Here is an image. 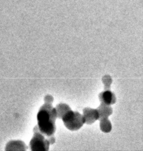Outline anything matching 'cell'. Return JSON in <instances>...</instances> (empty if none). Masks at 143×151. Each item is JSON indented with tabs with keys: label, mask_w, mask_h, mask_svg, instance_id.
I'll use <instances>...</instances> for the list:
<instances>
[{
	"label": "cell",
	"mask_w": 143,
	"mask_h": 151,
	"mask_svg": "<svg viewBox=\"0 0 143 151\" xmlns=\"http://www.w3.org/2000/svg\"><path fill=\"white\" fill-rule=\"evenodd\" d=\"M37 118L38 124L36 127L38 131L47 137L54 135L56 129L55 121L57 113L51 103H45L40 107Z\"/></svg>",
	"instance_id": "obj_1"
},
{
	"label": "cell",
	"mask_w": 143,
	"mask_h": 151,
	"mask_svg": "<svg viewBox=\"0 0 143 151\" xmlns=\"http://www.w3.org/2000/svg\"><path fill=\"white\" fill-rule=\"evenodd\" d=\"M61 119L66 127L72 131L79 130L85 123L83 115L72 109L68 110Z\"/></svg>",
	"instance_id": "obj_2"
},
{
	"label": "cell",
	"mask_w": 143,
	"mask_h": 151,
	"mask_svg": "<svg viewBox=\"0 0 143 151\" xmlns=\"http://www.w3.org/2000/svg\"><path fill=\"white\" fill-rule=\"evenodd\" d=\"M50 143L45 136L41 133L37 127L34 129V135L30 141L31 150L34 151H46L49 149Z\"/></svg>",
	"instance_id": "obj_3"
},
{
	"label": "cell",
	"mask_w": 143,
	"mask_h": 151,
	"mask_svg": "<svg viewBox=\"0 0 143 151\" xmlns=\"http://www.w3.org/2000/svg\"><path fill=\"white\" fill-rule=\"evenodd\" d=\"M83 113L84 122L88 124H92L99 119V113L97 109L86 107L83 109Z\"/></svg>",
	"instance_id": "obj_4"
},
{
	"label": "cell",
	"mask_w": 143,
	"mask_h": 151,
	"mask_svg": "<svg viewBox=\"0 0 143 151\" xmlns=\"http://www.w3.org/2000/svg\"><path fill=\"white\" fill-rule=\"evenodd\" d=\"M100 101L107 105L113 104L116 102L115 94L110 90H105L99 94Z\"/></svg>",
	"instance_id": "obj_5"
},
{
	"label": "cell",
	"mask_w": 143,
	"mask_h": 151,
	"mask_svg": "<svg viewBox=\"0 0 143 151\" xmlns=\"http://www.w3.org/2000/svg\"><path fill=\"white\" fill-rule=\"evenodd\" d=\"M96 109L99 113V119L108 118L113 112L112 109L110 105H107L102 103H101L100 106Z\"/></svg>",
	"instance_id": "obj_6"
},
{
	"label": "cell",
	"mask_w": 143,
	"mask_h": 151,
	"mask_svg": "<svg viewBox=\"0 0 143 151\" xmlns=\"http://www.w3.org/2000/svg\"><path fill=\"white\" fill-rule=\"evenodd\" d=\"M26 145L21 140H11L6 146V150H25Z\"/></svg>",
	"instance_id": "obj_7"
},
{
	"label": "cell",
	"mask_w": 143,
	"mask_h": 151,
	"mask_svg": "<svg viewBox=\"0 0 143 151\" xmlns=\"http://www.w3.org/2000/svg\"><path fill=\"white\" fill-rule=\"evenodd\" d=\"M55 109L57 113V117L61 119V117L69 110L71 109L70 106L65 103H60L57 104Z\"/></svg>",
	"instance_id": "obj_8"
},
{
	"label": "cell",
	"mask_w": 143,
	"mask_h": 151,
	"mask_svg": "<svg viewBox=\"0 0 143 151\" xmlns=\"http://www.w3.org/2000/svg\"><path fill=\"white\" fill-rule=\"evenodd\" d=\"M100 121V129L104 133H109L112 130V124L108 118L99 119Z\"/></svg>",
	"instance_id": "obj_9"
},
{
	"label": "cell",
	"mask_w": 143,
	"mask_h": 151,
	"mask_svg": "<svg viewBox=\"0 0 143 151\" xmlns=\"http://www.w3.org/2000/svg\"><path fill=\"white\" fill-rule=\"evenodd\" d=\"M102 82L104 85V90H109L112 80L109 75H105L102 77Z\"/></svg>",
	"instance_id": "obj_10"
},
{
	"label": "cell",
	"mask_w": 143,
	"mask_h": 151,
	"mask_svg": "<svg viewBox=\"0 0 143 151\" xmlns=\"http://www.w3.org/2000/svg\"><path fill=\"white\" fill-rule=\"evenodd\" d=\"M44 101L47 103H52L53 101V97L50 95H46L44 97Z\"/></svg>",
	"instance_id": "obj_11"
}]
</instances>
